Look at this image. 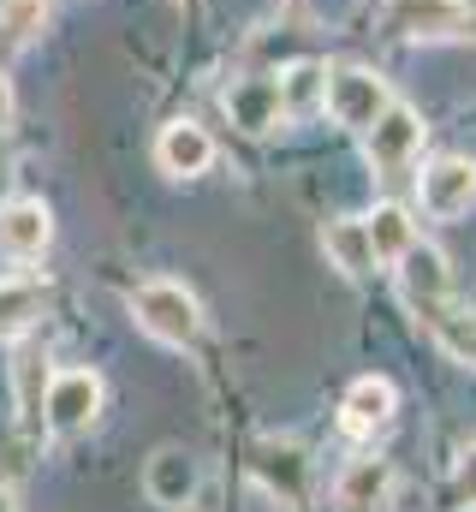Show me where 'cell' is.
Here are the masks:
<instances>
[{"label":"cell","mask_w":476,"mask_h":512,"mask_svg":"<svg viewBox=\"0 0 476 512\" xmlns=\"http://www.w3.org/2000/svg\"><path fill=\"white\" fill-rule=\"evenodd\" d=\"M131 316H137V328H143L149 340H161V346H191V340L203 334V304H197L179 280H143V286L131 292Z\"/></svg>","instance_id":"1"},{"label":"cell","mask_w":476,"mask_h":512,"mask_svg":"<svg viewBox=\"0 0 476 512\" xmlns=\"http://www.w3.org/2000/svg\"><path fill=\"white\" fill-rule=\"evenodd\" d=\"M387 102H393L387 96V78H375L363 66H334L328 84H322V108L334 114V126H346V131H369L381 120Z\"/></svg>","instance_id":"2"},{"label":"cell","mask_w":476,"mask_h":512,"mask_svg":"<svg viewBox=\"0 0 476 512\" xmlns=\"http://www.w3.org/2000/svg\"><path fill=\"white\" fill-rule=\"evenodd\" d=\"M423 120H417V108H405V102H387L381 108V120L363 131V143H369V167L381 173V179H399L417 155H423Z\"/></svg>","instance_id":"3"},{"label":"cell","mask_w":476,"mask_h":512,"mask_svg":"<svg viewBox=\"0 0 476 512\" xmlns=\"http://www.w3.org/2000/svg\"><path fill=\"white\" fill-rule=\"evenodd\" d=\"M102 411V376L96 370H60L48 376V393H42V423L54 435H78L90 429Z\"/></svg>","instance_id":"4"},{"label":"cell","mask_w":476,"mask_h":512,"mask_svg":"<svg viewBox=\"0 0 476 512\" xmlns=\"http://www.w3.org/2000/svg\"><path fill=\"white\" fill-rule=\"evenodd\" d=\"M387 30L405 42H453V36H471V6L465 0H387Z\"/></svg>","instance_id":"5"},{"label":"cell","mask_w":476,"mask_h":512,"mask_svg":"<svg viewBox=\"0 0 476 512\" xmlns=\"http://www.w3.org/2000/svg\"><path fill=\"white\" fill-rule=\"evenodd\" d=\"M393 489H399L393 459L357 453V459L340 465V477H334V512H387L393 507Z\"/></svg>","instance_id":"6"},{"label":"cell","mask_w":476,"mask_h":512,"mask_svg":"<svg viewBox=\"0 0 476 512\" xmlns=\"http://www.w3.org/2000/svg\"><path fill=\"white\" fill-rule=\"evenodd\" d=\"M471 203H476V161L471 155H435L423 167V215L459 221Z\"/></svg>","instance_id":"7"},{"label":"cell","mask_w":476,"mask_h":512,"mask_svg":"<svg viewBox=\"0 0 476 512\" xmlns=\"http://www.w3.org/2000/svg\"><path fill=\"white\" fill-rule=\"evenodd\" d=\"M393 411H399V393L387 376H357L340 399V429L346 435H381L393 423Z\"/></svg>","instance_id":"8"},{"label":"cell","mask_w":476,"mask_h":512,"mask_svg":"<svg viewBox=\"0 0 476 512\" xmlns=\"http://www.w3.org/2000/svg\"><path fill=\"white\" fill-rule=\"evenodd\" d=\"M155 161L173 179H197L215 161V137L203 126H191V120H173V126H161V137H155Z\"/></svg>","instance_id":"9"},{"label":"cell","mask_w":476,"mask_h":512,"mask_svg":"<svg viewBox=\"0 0 476 512\" xmlns=\"http://www.w3.org/2000/svg\"><path fill=\"white\" fill-rule=\"evenodd\" d=\"M143 495L155 507H191V495H197V459L185 447H161L149 459V471H143Z\"/></svg>","instance_id":"10"},{"label":"cell","mask_w":476,"mask_h":512,"mask_svg":"<svg viewBox=\"0 0 476 512\" xmlns=\"http://www.w3.org/2000/svg\"><path fill=\"white\" fill-rule=\"evenodd\" d=\"M48 239H54V221L36 197H12L0 209V251L6 256H42Z\"/></svg>","instance_id":"11"},{"label":"cell","mask_w":476,"mask_h":512,"mask_svg":"<svg viewBox=\"0 0 476 512\" xmlns=\"http://www.w3.org/2000/svg\"><path fill=\"white\" fill-rule=\"evenodd\" d=\"M227 114H233V126L250 131V137L274 131L280 120H286V108H280V84H274V78H238L233 90H227Z\"/></svg>","instance_id":"12"},{"label":"cell","mask_w":476,"mask_h":512,"mask_svg":"<svg viewBox=\"0 0 476 512\" xmlns=\"http://www.w3.org/2000/svg\"><path fill=\"white\" fill-rule=\"evenodd\" d=\"M399 280H405V298L411 304H435V298H453V268L435 245H411V251L393 262Z\"/></svg>","instance_id":"13"},{"label":"cell","mask_w":476,"mask_h":512,"mask_svg":"<svg viewBox=\"0 0 476 512\" xmlns=\"http://www.w3.org/2000/svg\"><path fill=\"white\" fill-rule=\"evenodd\" d=\"M363 233H369V251H375V268H393L399 256L417 245V221L399 209V203H381L375 215H363Z\"/></svg>","instance_id":"14"},{"label":"cell","mask_w":476,"mask_h":512,"mask_svg":"<svg viewBox=\"0 0 476 512\" xmlns=\"http://www.w3.org/2000/svg\"><path fill=\"white\" fill-rule=\"evenodd\" d=\"M417 316L429 322V334L459 358V364H471L476 370V316H465L453 298H435V304H417Z\"/></svg>","instance_id":"15"},{"label":"cell","mask_w":476,"mask_h":512,"mask_svg":"<svg viewBox=\"0 0 476 512\" xmlns=\"http://www.w3.org/2000/svg\"><path fill=\"white\" fill-rule=\"evenodd\" d=\"M322 251H328V262H334L346 280H369V268H375V251H369V233H363V221H328V233H322Z\"/></svg>","instance_id":"16"},{"label":"cell","mask_w":476,"mask_h":512,"mask_svg":"<svg viewBox=\"0 0 476 512\" xmlns=\"http://www.w3.org/2000/svg\"><path fill=\"white\" fill-rule=\"evenodd\" d=\"M48 0H0V54H18L42 36Z\"/></svg>","instance_id":"17"},{"label":"cell","mask_w":476,"mask_h":512,"mask_svg":"<svg viewBox=\"0 0 476 512\" xmlns=\"http://www.w3.org/2000/svg\"><path fill=\"white\" fill-rule=\"evenodd\" d=\"M42 280H0V340L24 334L36 316H42Z\"/></svg>","instance_id":"18"},{"label":"cell","mask_w":476,"mask_h":512,"mask_svg":"<svg viewBox=\"0 0 476 512\" xmlns=\"http://www.w3.org/2000/svg\"><path fill=\"white\" fill-rule=\"evenodd\" d=\"M322 84H328V66H316V60L292 66V72L280 78V108H286V114H316V108H322Z\"/></svg>","instance_id":"19"},{"label":"cell","mask_w":476,"mask_h":512,"mask_svg":"<svg viewBox=\"0 0 476 512\" xmlns=\"http://www.w3.org/2000/svg\"><path fill=\"white\" fill-rule=\"evenodd\" d=\"M12 376H18V411H24V423H42V387H48L42 358H36V352H24Z\"/></svg>","instance_id":"20"},{"label":"cell","mask_w":476,"mask_h":512,"mask_svg":"<svg viewBox=\"0 0 476 512\" xmlns=\"http://www.w3.org/2000/svg\"><path fill=\"white\" fill-rule=\"evenodd\" d=\"M459 501L476 512V447H465V459H459Z\"/></svg>","instance_id":"21"},{"label":"cell","mask_w":476,"mask_h":512,"mask_svg":"<svg viewBox=\"0 0 476 512\" xmlns=\"http://www.w3.org/2000/svg\"><path fill=\"white\" fill-rule=\"evenodd\" d=\"M6 120H12V84L0 78V126H6Z\"/></svg>","instance_id":"22"},{"label":"cell","mask_w":476,"mask_h":512,"mask_svg":"<svg viewBox=\"0 0 476 512\" xmlns=\"http://www.w3.org/2000/svg\"><path fill=\"white\" fill-rule=\"evenodd\" d=\"M0 512H12V501H6V495H0Z\"/></svg>","instance_id":"23"}]
</instances>
